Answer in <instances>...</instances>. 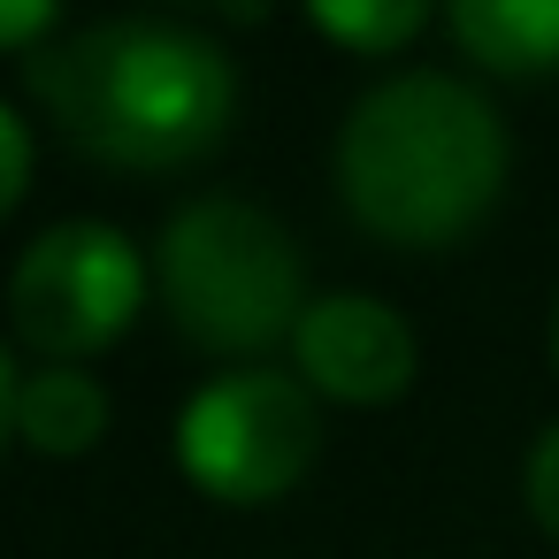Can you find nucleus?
I'll return each instance as SVG.
<instances>
[{"label": "nucleus", "instance_id": "f257e3e1", "mask_svg": "<svg viewBox=\"0 0 559 559\" xmlns=\"http://www.w3.org/2000/svg\"><path fill=\"white\" fill-rule=\"evenodd\" d=\"M32 93L100 162L123 169H177L230 131L238 70L230 55L177 16H100L78 24L24 62Z\"/></svg>", "mask_w": 559, "mask_h": 559}, {"label": "nucleus", "instance_id": "f03ea898", "mask_svg": "<svg viewBox=\"0 0 559 559\" xmlns=\"http://www.w3.org/2000/svg\"><path fill=\"white\" fill-rule=\"evenodd\" d=\"M337 192L345 207L399 246H444L490 215L506 192V123L490 93L452 70H391L337 123Z\"/></svg>", "mask_w": 559, "mask_h": 559}, {"label": "nucleus", "instance_id": "7ed1b4c3", "mask_svg": "<svg viewBox=\"0 0 559 559\" xmlns=\"http://www.w3.org/2000/svg\"><path fill=\"white\" fill-rule=\"evenodd\" d=\"M154 284L169 322L207 353H261L307 314V261L292 230L238 192H200L162 223Z\"/></svg>", "mask_w": 559, "mask_h": 559}, {"label": "nucleus", "instance_id": "20e7f679", "mask_svg": "<svg viewBox=\"0 0 559 559\" xmlns=\"http://www.w3.org/2000/svg\"><path fill=\"white\" fill-rule=\"evenodd\" d=\"M322 444L314 391L292 368H223L207 376L177 414V460L215 498H276L307 475Z\"/></svg>", "mask_w": 559, "mask_h": 559}, {"label": "nucleus", "instance_id": "39448f33", "mask_svg": "<svg viewBox=\"0 0 559 559\" xmlns=\"http://www.w3.org/2000/svg\"><path fill=\"white\" fill-rule=\"evenodd\" d=\"M146 276H154L146 253L116 223H93V215L47 223L9 269L16 337L39 360H85L131 330V314L146 307Z\"/></svg>", "mask_w": 559, "mask_h": 559}, {"label": "nucleus", "instance_id": "423d86ee", "mask_svg": "<svg viewBox=\"0 0 559 559\" xmlns=\"http://www.w3.org/2000/svg\"><path fill=\"white\" fill-rule=\"evenodd\" d=\"M292 360H299L307 391L368 406V399H391L414 383V330L376 292H322V299H307V314L292 330Z\"/></svg>", "mask_w": 559, "mask_h": 559}, {"label": "nucleus", "instance_id": "0eeeda50", "mask_svg": "<svg viewBox=\"0 0 559 559\" xmlns=\"http://www.w3.org/2000/svg\"><path fill=\"white\" fill-rule=\"evenodd\" d=\"M444 32L460 39V55H475L498 78L559 70V0H452Z\"/></svg>", "mask_w": 559, "mask_h": 559}, {"label": "nucleus", "instance_id": "6e6552de", "mask_svg": "<svg viewBox=\"0 0 559 559\" xmlns=\"http://www.w3.org/2000/svg\"><path fill=\"white\" fill-rule=\"evenodd\" d=\"M108 429V391L78 360H47L16 383V437L39 452H85Z\"/></svg>", "mask_w": 559, "mask_h": 559}, {"label": "nucleus", "instance_id": "1a4fd4ad", "mask_svg": "<svg viewBox=\"0 0 559 559\" xmlns=\"http://www.w3.org/2000/svg\"><path fill=\"white\" fill-rule=\"evenodd\" d=\"M314 24L360 55H391L429 24V9L421 0H314Z\"/></svg>", "mask_w": 559, "mask_h": 559}, {"label": "nucleus", "instance_id": "9d476101", "mask_svg": "<svg viewBox=\"0 0 559 559\" xmlns=\"http://www.w3.org/2000/svg\"><path fill=\"white\" fill-rule=\"evenodd\" d=\"M521 490H528V513H536V528L559 544V421L528 444V467H521Z\"/></svg>", "mask_w": 559, "mask_h": 559}, {"label": "nucleus", "instance_id": "9b49d317", "mask_svg": "<svg viewBox=\"0 0 559 559\" xmlns=\"http://www.w3.org/2000/svg\"><path fill=\"white\" fill-rule=\"evenodd\" d=\"M24 185H32V123L0 100V215L24 200Z\"/></svg>", "mask_w": 559, "mask_h": 559}, {"label": "nucleus", "instance_id": "f8f14e48", "mask_svg": "<svg viewBox=\"0 0 559 559\" xmlns=\"http://www.w3.org/2000/svg\"><path fill=\"white\" fill-rule=\"evenodd\" d=\"M55 39V0H0V47Z\"/></svg>", "mask_w": 559, "mask_h": 559}, {"label": "nucleus", "instance_id": "ddd939ff", "mask_svg": "<svg viewBox=\"0 0 559 559\" xmlns=\"http://www.w3.org/2000/svg\"><path fill=\"white\" fill-rule=\"evenodd\" d=\"M16 383H24V376H16V360H9V345H0V437H9V429H16Z\"/></svg>", "mask_w": 559, "mask_h": 559}, {"label": "nucleus", "instance_id": "4468645a", "mask_svg": "<svg viewBox=\"0 0 559 559\" xmlns=\"http://www.w3.org/2000/svg\"><path fill=\"white\" fill-rule=\"evenodd\" d=\"M551 368H559V292H551Z\"/></svg>", "mask_w": 559, "mask_h": 559}]
</instances>
